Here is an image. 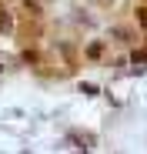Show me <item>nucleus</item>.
Segmentation results:
<instances>
[{
  "mask_svg": "<svg viewBox=\"0 0 147 154\" xmlns=\"http://www.w3.org/2000/svg\"><path fill=\"white\" fill-rule=\"evenodd\" d=\"M100 54H104V44H100V40H94V44L87 47V57H90V60H97Z\"/></svg>",
  "mask_w": 147,
  "mask_h": 154,
  "instance_id": "f257e3e1",
  "label": "nucleus"
},
{
  "mask_svg": "<svg viewBox=\"0 0 147 154\" xmlns=\"http://www.w3.org/2000/svg\"><path fill=\"white\" fill-rule=\"evenodd\" d=\"M130 60H134V67H137V70H140V67H147V50H137Z\"/></svg>",
  "mask_w": 147,
  "mask_h": 154,
  "instance_id": "f03ea898",
  "label": "nucleus"
},
{
  "mask_svg": "<svg viewBox=\"0 0 147 154\" xmlns=\"http://www.w3.org/2000/svg\"><path fill=\"white\" fill-rule=\"evenodd\" d=\"M0 30H10V14L0 7Z\"/></svg>",
  "mask_w": 147,
  "mask_h": 154,
  "instance_id": "7ed1b4c3",
  "label": "nucleus"
},
{
  "mask_svg": "<svg viewBox=\"0 0 147 154\" xmlns=\"http://www.w3.org/2000/svg\"><path fill=\"white\" fill-rule=\"evenodd\" d=\"M23 10H27V14H30V17H37V14H40V7H37V4H34V0H23Z\"/></svg>",
  "mask_w": 147,
  "mask_h": 154,
  "instance_id": "20e7f679",
  "label": "nucleus"
},
{
  "mask_svg": "<svg viewBox=\"0 0 147 154\" xmlns=\"http://www.w3.org/2000/svg\"><path fill=\"white\" fill-rule=\"evenodd\" d=\"M23 64H37V54H34V50H23Z\"/></svg>",
  "mask_w": 147,
  "mask_h": 154,
  "instance_id": "39448f33",
  "label": "nucleus"
},
{
  "mask_svg": "<svg viewBox=\"0 0 147 154\" xmlns=\"http://www.w3.org/2000/svg\"><path fill=\"white\" fill-rule=\"evenodd\" d=\"M137 20H140V27H147V7H140V10H137Z\"/></svg>",
  "mask_w": 147,
  "mask_h": 154,
  "instance_id": "423d86ee",
  "label": "nucleus"
}]
</instances>
